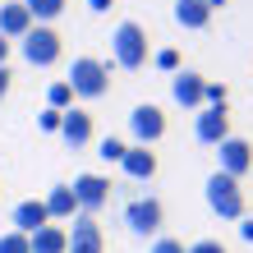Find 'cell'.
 I'll use <instances>...</instances> for the list:
<instances>
[{"mask_svg": "<svg viewBox=\"0 0 253 253\" xmlns=\"http://www.w3.org/2000/svg\"><path fill=\"white\" fill-rule=\"evenodd\" d=\"M221 5H226V0H207V9H212V14H216V9H221Z\"/></svg>", "mask_w": 253, "mask_h": 253, "instance_id": "32", "label": "cell"}, {"mask_svg": "<svg viewBox=\"0 0 253 253\" xmlns=\"http://www.w3.org/2000/svg\"><path fill=\"white\" fill-rule=\"evenodd\" d=\"M60 115H65V111H51V106H46V111L37 115V125L46 129V133H60Z\"/></svg>", "mask_w": 253, "mask_h": 253, "instance_id": "26", "label": "cell"}, {"mask_svg": "<svg viewBox=\"0 0 253 253\" xmlns=\"http://www.w3.org/2000/svg\"><path fill=\"white\" fill-rule=\"evenodd\" d=\"M193 133H198V143H207V147L226 143L230 138V111L226 106H203L198 120H193Z\"/></svg>", "mask_w": 253, "mask_h": 253, "instance_id": "9", "label": "cell"}, {"mask_svg": "<svg viewBox=\"0 0 253 253\" xmlns=\"http://www.w3.org/2000/svg\"><path fill=\"white\" fill-rule=\"evenodd\" d=\"M28 249H33V253H65L69 235H65V226H42V230L28 235Z\"/></svg>", "mask_w": 253, "mask_h": 253, "instance_id": "18", "label": "cell"}, {"mask_svg": "<svg viewBox=\"0 0 253 253\" xmlns=\"http://www.w3.org/2000/svg\"><path fill=\"white\" fill-rule=\"evenodd\" d=\"M74 87V97H87V101H97V97H106L111 92V65H101L97 55H74V65H69V79Z\"/></svg>", "mask_w": 253, "mask_h": 253, "instance_id": "1", "label": "cell"}, {"mask_svg": "<svg viewBox=\"0 0 253 253\" xmlns=\"http://www.w3.org/2000/svg\"><path fill=\"white\" fill-rule=\"evenodd\" d=\"M203 193H207V207H212L221 221H240L244 216V189H240V180L212 170V175H207V184H203Z\"/></svg>", "mask_w": 253, "mask_h": 253, "instance_id": "3", "label": "cell"}, {"mask_svg": "<svg viewBox=\"0 0 253 253\" xmlns=\"http://www.w3.org/2000/svg\"><path fill=\"white\" fill-rule=\"evenodd\" d=\"M19 51H23V60L33 69H51L55 60H60V51H65V37L55 33V28H46V23H33L28 37L19 42Z\"/></svg>", "mask_w": 253, "mask_h": 253, "instance_id": "4", "label": "cell"}, {"mask_svg": "<svg viewBox=\"0 0 253 253\" xmlns=\"http://www.w3.org/2000/svg\"><path fill=\"white\" fill-rule=\"evenodd\" d=\"M189 253H230L221 240H198V244H189Z\"/></svg>", "mask_w": 253, "mask_h": 253, "instance_id": "27", "label": "cell"}, {"mask_svg": "<svg viewBox=\"0 0 253 253\" xmlns=\"http://www.w3.org/2000/svg\"><path fill=\"white\" fill-rule=\"evenodd\" d=\"M152 65H157L161 74H180V51H175V46H161V51L152 55Z\"/></svg>", "mask_w": 253, "mask_h": 253, "instance_id": "22", "label": "cell"}, {"mask_svg": "<svg viewBox=\"0 0 253 253\" xmlns=\"http://www.w3.org/2000/svg\"><path fill=\"white\" fill-rule=\"evenodd\" d=\"M14 230L19 235H33V230H42V226H51V216H46V203L42 198H23L19 207H14Z\"/></svg>", "mask_w": 253, "mask_h": 253, "instance_id": "15", "label": "cell"}, {"mask_svg": "<svg viewBox=\"0 0 253 253\" xmlns=\"http://www.w3.org/2000/svg\"><path fill=\"white\" fill-rule=\"evenodd\" d=\"M125 226L133 235H157L161 226H166V207H161L157 198H133L125 207Z\"/></svg>", "mask_w": 253, "mask_h": 253, "instance_id": "8", "label": "cell"}, {"mask_svg": "<svg viewBox=\"0 0 253 253\" xmlns=\"http://www.w3.org/2000/svg\"><path fill=\"white\" fill-rule=\"evenodd\" d=\"M111 55H115V65H120V69H143L147 60H152V51H147V33H143V23L125 19L120 28H115V33H111Z\"/></svg>", "mask_w": 253, "mask_h": 253, "instance_id": "2", "label": "cell"}, {"mask_svg": "<svg viewBox=\"0 0 253 253\" xmlns=\"http://www.w3.org/2000/svg\"><path fill=\"white\" fill-rule=\"evenodd\" d=\"M28 28H33V14L23 9V0H9V5H0V37L5 42H23Z\"/></svg>", "mask_w": 253, "mask_h": 253, "instance_id": "13", "label": "cell"}, {"mask_svg": "<svg viewBox=\"0 0 253 253\" xmlns=\"http://www.w3.org/2000/svg\"><path fill=\"white\" fill-rule=\"evenodd\" d=\"M23 9L33 14V23H46V28H51V23L65 14V0H23Z\"/></svg>", "mask_w": 253, "mask_h": 253, "instance_id": "19", "label": "cell"}, {"mask_svg": "<svg viewBox=\"0 0 253 253\" xmlns=\"http://www.w3.org/2000/svg\"><path fill=\"white\" fill-rule=\"evenodd\" d=\"M120 166H125V175H129V180L147 184V180L157 175V152H152V147H125Z\"/></svg>", "mask_w": 253, "mask_h": 253, "instance_id": "14", "label": "cell"}, {"mask_svg": "<svg viewBox=\"0 0 253 253\" xmlns=\"http://www.w3.org/2000/svg\"><path fill=\"white\" fill-rule=\"evenodd\" d=\"M60 138L79 152V147H87L92 143V115L87 111H79V106H69L65 115H60Z\"/></svg>", "mask_w": 253, "mask_h": 253, "instance_id": "12", "label": "cell"}, {"mask_svg": "<svg viewBox=\"0 0 253 253\" xmlns=\"http://www.w3.org/2000/svg\"><path fill=\"white\" fill-rule=\"evenodd\" d=\"M65 235H69L65 253H106V235L92 216H74V230H65Z\"/></svg>", "mask_w": 253, "mask_h": 253, "instance_id": "10", "label": "cell"}, {"mask_svg": "<svg viewBox=\"0 0 253 253\" xmlns=\"http://www.w3.org/2000/svg\"><path fill=\"white\" fill-rule=\"evenodd\" d=\"M216 161H221V166H216L221 175L240 180V175L253 170V143H249V138H235V133H230L226 143H216Z\"/></svg>", "mask_w": 253, "mask_h": 253, "instance_id": "6", "label": "cell"}, {"mask_svg": "<svg viewBox=\"0 0 253 253\" xmlns=\"http://www.w3.org/2000/svg\"><path fill=\"white\" fill-rule=\"evenodd\" d=\"M0 253H33V249H28V235L5 230V235H0Z\"/></svg>", "mask_w": 253, "mask_h": 253, "instance_id": "24", "label": "cell"}, {"mask_svg": "<svg viewBox=\"0 0 253 253\" xmlns=\"http://www.w3.org/2000/svg\"><path fill=\"white\" fill-rule=\"evenodd\" d=\"M147 253H189V249H184V240H170V235H157Z\"/></svg>", "mask_w": 253, "mask_h": 253, "instance_id": "25", "label": "cell"}, {"mask_svg": "<svg viewBox=\"0 0 253 253\" xmlns=\"http://www.w3.org/2000/svg\"><path fill=\"white\" fill-rule=\"evenodd\" d=\"M125 147H129L125 138H101V143H97V157H101V161H115V166H120Z\"/></svg>", "mask_w": 253, "mask_h": 253, "instance_id": "21", "label": "cell"}, {"mask_svg": "<svg viewBox=\"0 0 253 253\" xmlns=\"http://www.w3.org/2000/svg\"><path fill=\"white\" fill-rule=\"evenodd\" d=\"M9 83H14V74H9V65H0V101L9 97Z\"/></svg>", "mask_w": 253, "mask_h": 253, "instance_id": "28", "label": "cell"}, {"mask_svg": "<svg viewBox=\"0 0 253 253\" xmlns=\"http://www.w3.org/2000/svg\"><path fill=\"white\" fill-rule=\"evenodd\" d=\"M203 87H207V79H203V74H193V69L170 74V97L180 101L184 111H203Z\"/></svg>", "mask_w": 253, "mask_h": 253, "instance_id": "11", "label": "cell"}, {"mask_svg": "<svg viewBox=\"0 0 253 253\" xmlns=\"http://www.w3.org/2000/svg\"><path fill=\"white\" fill-rule=\"evenodd\" d=\"M240 240L253 244V216H240Z\"/></svg>", "mask_w": 253, "mask_h": 253, "instance_id": "29", "label": "cell"}, {"mask_svg": "<svg viewBox=\"0 0 253 253\" xmlns=\"http://www.w3.org/2000/svg\"><path fill=\"white\" fill-rule=\"evenodd\" d=\"M42 203H46V216L51 221H74V216H79V198H74L69 184H51V193Z\"/></svg>", "mask_w": 253, "mask_h": 253, "instance_id": "16", "label": "cell"}, {"mask_svg": "<svg viewBox=\"0 0 253 253\" xmlns=\"http://www.w3.org/2000/svg\"><path fill=\"white\" fill-rule=\"evenodd\" d=\"M175 23L189 28V33L207 28V23H212V9H207V0H175Z\"/></svg>", "mask_w": 253, "mask_h": 253, "instance_id": "17", "label": "cell"}, {"mask_svg": "<svg viewBox=\"0 0 253 253\" xmlns=\"http://www.w3.org/2000/svg\"><path fill=\"white\" fill-rule=\"evenodd\" d=\"M111 5H115V0H87V9H92V14H106Z\"/></svg>", "mask_w": 253, "mask_h": 253, "instance_id": "30", "label": "cell"}, {"mask_svg": "<svg viewBox=\"0 0 253 253\" xmlns=\"http://www.w3.org/2000/svg\"><path fill=\"white\" fill-rule=\"evenodd\" d=\"M226 101H230V87L207 79V87H203V106H226Z\"/></svg>", "mask_w": 253, "mask_h": 253, "instance_id": "23", "label": "cell"}, {"mask_svg": "<svg viewBox=\"0 0 253 253\" xmlns=\"http://www.w3.org/2000/svg\"><path fill=\"white\" fill-rule=\"evenodd\" d=\"M69 189H74V198H79V216H92V212H101V207L111 203V180L106 175H79Z\"/></svg>", "mask_w": 253, "mask_h": 253, "instance_id": "7", "label": "cell"}, {"mask_svg": "<svg viewBox=\"0 0 253 253\" xmlns=\"http://www.w3.org/2000/svg\"><path fill=\"white\" fill-rule=\"evenodd\" d=\"M9 46H14V42H5V37H0V65L9 60Z\"/></svg>", "mask_w": 253, "mask_h": 253, "instance_id": "31", "label": "cell"}, {"mask_svg": "<svg viewBox=\"0 0 253 253\" xmlns=\"http://www.w3.org/2000/svg\"><path fill=\"white\" fill-rule=\"evenodd\" d=\"M129 133H133V147H152L166 138V115H161V106H152V101H143V106L129 111Z\"/></svg>", "mask_w": 253, "mask_h": 253, "instance_id": "5", "label": "cell"}, {"mask_svg": "<svg viewBox=\"0 0 253 253\" xmlns=\"http://www.w3.org/2000/svg\"><path fill=\"white\" fill-rule=\"evenodd\" d=\"M46 106H51V111H69V106H74V87H69L65 79L46 87Z\"/></svg>", "mask_w": 253, "mask_h": 253, "instance_id": "20", "label": "cell"}]
</instances>
